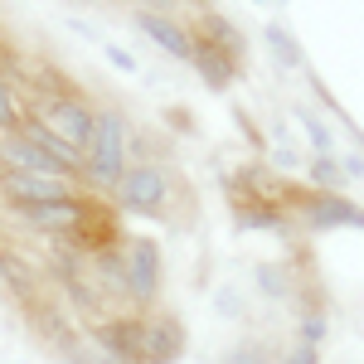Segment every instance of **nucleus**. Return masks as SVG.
<instances>
[{
    "instance_id": "cd10ccee",
    "label": "nucleus",
    "mask_w": 364,
    "mask_h": 364,
    "mask_svg": "<svg viewBox=\"0 0 364 364\" xmlns=\"http://www.w3.org/2000/svg\"><path fill=\"white\" fill-rule=\"evenodd\" d=\"M340 170H345V180H350V175H360V180H364V156H345Z\"/></svg>"
},
{
    "instance_id": "dca6fc26",
    "label": "nucleus",
    "mask_w": 364,
    "mask_h": 364,
    "mask_svg": "<svg viewBox=\"0 0 364 364\" xmlns=\"http://www.w3.org/2000/svg\"><path fill=\"white\" fill-rule=\"evenodd\" d=\"M238 180L248 185V195H243V199H262V204H282V199H287V180L272 175L267 166H243V170H238Z\"/></svg>"
},
{
    "instance_id": "423d86ee",
    "label": "nucleus",
    "mask_w": 364,
    "mask_h": 364,
    "mask_svg": "<svg viewBox=\"0 0 364 364\" xmlns=\"http://www.w3.org/2000/svg\"><path fill=\"white\" fill-rule=\"evenodd\" d=\"M296 209L301 214V224L311 228H364V209L360 204H350L345 195H316V190H287L282 199V209Z\"/></svg>"
},
{
    "instance_id": "7ed1b4c3",
    "label": "nucleus",
    "mask_w": 364,
    "mask_h": 364,
    "mask_svg": "<svg viewBox=\"0 0 364 364\" xmlns=\"http://www.w3.org/2000/svg\"><path fill=\"white\" fill-rule=\"evenodd\" d=\"M29 117H34V122H44V127H49L63 146H73L78 156L92 146L97 107L87 102L83 92H63V97H49V102H34V107H29Z\"/></svg>"
},
{
    "instance_id": "f257e3e1",
    "label": "nucleus",
    "mask_w": 364,
    "mask_h": 364,
    "mask_svg": "<svg viewBox=\"0 0 364 364\" xmlns=\"http://www.w3.org/2000/svg\"><path fill=\"white\" fill-rule=\"evenodd\" d=\"M127 141H132V122L117 107H97V127H92V146L83 151V180L87 190H117L122 170H127Z\"/></svg>"
},
{
    "instance_id": "9b49d317",
    "label": "nucleus",
    "mask_w": 364,
    "mask_h": 364,
    "mask_svg": "<svg viewBox=\"0 0 364 364\" xmlns=\"http://www.w3.org/2000/svg\"><path fill=\"white\" fill-rule=\"evenodd\" d=\"M25 316H29V326H34V336L44 340V345H49V350H54L58 360H63V355H68V350H73V345H78V331H73V321H68V311L58 306L54 296H44V301H34V306H25Z\"/></svg>"
},
{
    "instance_id": "2eb2a0df",
    "label": "nucleus",
    "mask_w": 364,
    "mask_h": 364,
    "mask_svg": "<svg viewBox=\"0 0 364 364\" xmlns=\"http://www.w3.org/2000/svg\"><path fill=\"white\" fill-rule=\"evenodd\" d=\"M233 219L238 228H287V209L282 204H262V199H233Z\"/></svg>"
},
{
    "instance_id": "f03ea898",
    "label": "nucleus",
    "mask_w": 364,
    "mask_h": 364,
    "mask_svg": "<svg viewBox=\"0 0 364 364\" xmlns=\"http://www.w3.org/2000/svg\"><path fill=\"white\" fill-rule=\"evenodd\" d=\"M112 195H117V209H122V214L161 219L170 209V195H175V175H170L166 166H127Z\"/></svg>"
},
{
    "instance_id": "4468645a",
    "label": "nucleus",
    "mask_w": 364,
    "mask_h": 364,
    "mask_svg": "<svg viewBox=\"0 0 364 364\" xmlns=\"http://www.w3.org/2000/svg\"><path fill=\"white\" fill-rule=\"evenodd\" d=\"M195 39H204V44H214V49H224L228 58H238L243 63V34L233 29V20H228L224 10H214V5H204L195 15V29H190Z\"/></svg>"
},
{
    "instance_id": "0eeeda50",
    "label": "nucleus",
    "mask_w": 364,
    "mask_h": 364,
    "mask_svg": "<svg viewBox=\"0 0 364 364\" xmlns=\"http://www.w3.org/2000/svg\"><path fill=\"white\" fill-rule=\"evenodd\" d=\"M0 170H10V175H39V180H68V185H78V175L68 166H58L54 156H44L39 146H29L20 132L15 136H0Z\"/></svg>"
},
{
    "instance_id": "393cba45",
    "label": "nucleus",
    "mask_w": 364,
    "mask_h": 364,
    "mask_svg": "<svg viewBox=\"0 0 364 364\" xmlns=\"http://www.w3.org/2000/svg\"><path fill=\"white\" fill-rule=\"evenodd\" d=\"M272 166H277V170H296V166H301V156H296L287 141H277V146H272Z\"/></svg>"
},
{
    "instance_id": "5701e85b",
    "label": "nucleus",
    "mask_w": 364,
    "mask_h": 364,
    "mask_svg": "<svg viewBox=\"0 0 364 364\" xmlns=\"http://www.w3.org/2000/svg\"><path fill=\"white\" fill-rule=\"evenodd\" d=\"M224 364H267V350L257 345V340H248V345H238V350H228Z\"/></svg>"
},
{
    "instance_id": "a878e982",
    "label": "nucleus",
    "mask_w": 364,
    "mask_h": 364,
    "mask_svg": "<svg viewBox=\"0 0 364 364\" xmlns=\"http://www.w3.org/2000/svg\"><path fill=\"white\" fill-rule=\"evenodd\" d=\"M277 364H321V350H306V345H291Z\"/></svg>"
},
{
    "instance_id": "4be33fe9",
    "label": "nucleus",
    "mask_w": 364,
    "mask_h": 364,
    "mask_svg": "<svg viewBox=\"0 0 364 364\" xmlns=\"http://www.w3.org/2000/svg\"><path fill=\"white\" fill-rule=\"evenodd\" d=\"M267 44H272V54H277L287 68H301V49H296V39L282 25H267Z\"/></svg>"
},
{
    "instance_id": "6e6552de",
    "label": "nucleus",
    "mask_w": 364,
    "mask_h": 364,
    "mask_svg": "<svg viewBox=\"0 0 364 364\" xmlns=\"http://www.w3.org/2000/svg\"><path fill=\"white\" fill-rule=\"evenodd\" d=\"M78 195V185L68 180H39V175H10L0 170V204L5 209H25V204H58V199Z\"/></svg>"
},
{
    "instance_id": "39448f33",
    "label": "nucleus",
    "mask_w": 364,
    "mask_h": 364,
    "mask_svg": "<svg viewBox=\"0 0 364 364\" xmlns=\"http://www.w3.org/2000/svg\"><path fill=\"white\" fill-rule=\"evenodd\" d=\"M141 321L136 311L127 316V311H117V316H102V321H92L87 326V345L102 355V360H112V364H141Z\"/></svg>"
},
{
    "instance_id": "f3484780",
    "label": "nucleus",
    "mask_w": 364,
    "mask_h": 364,
    "mask_svg": "<svg viewBox=\"0 0 364 364\" xmlns=\"http://www.w3.org/2000/svg\"><path fill=\"white\" fill-rule=\"evenodd\" d=\"M29 122V102L15 92V83L0 73V136H15L20 127Z\"/></svg>"
},
{
    "instance_id": "b1692460",
    "label": "nucleus",
    "mask_w": 364,
    "mask_h": 364,
    "mask_svg": "<svg viewBox=\"0 0 364 364\" xmlns=\"http://www.w3.org/2000/svg\"><path fill=\"white\" fill-rule=\"evenodd\" d=\"M102 54H107V63H112L117 73H136V68H141L136 54H132V49H122V44H102Z\"/></svg>"
},
{
    "instance_id": "1a4fd4ad",
    "label": "nucleus",
    "mask_w": 364,
    "mask_h": 364,
    "mask_svg": "<svg viewBox=\"0 0 364 364\" xmlns=\"http://www.w3.org/2000/svg\"><path fill=\"white\" fill-rule=\"evenodd\" d=\"M0 282L15 291L20 306H34V301L49 296V277L39 267V257H25V252H15V248H0Z\"/></svg>"
},
{
    "instance_id": "aec40b11",
    "label": "nucleus",
    "mask_w": 364,
    "mask_h": 364,
    "mask_svg": "<svg viewBox=\"0 0 364 364\" xmlns=\"http://www.w3.org/2000/svg\"><path fill=\"white\" fill-rule=\"evenodd\" d=\"M296 122H301V132L311 136V151H316V156H336V136H331V127H321L311 112H296Z\"/></svg>"
},
{
    "instance_id": "ddd939ff",
    "label": "nucleus",
    "mask_w": 364,
    "mask_h": 364,
    "mask_svg": "<svg viewBox=\"0 0 364 364\" xmlns=\"http://www.w3.org/2000/svg\"><path fill=\"white\" fill-rule=\"evenodd\" d=\"M190 39H195V34H190ZM190 63H195L199 83L209 87V92H228V87H233V78L243 73V68H238V58H228L224 49H214V44H204V39H195Z\"/></svg>"
},
{
    "instance_id": "bb28decb",
    "label": "nucleus",
    "mask_w": 364,
    "mask_h": 364,
    "mask_svg": "<svg viewBox=\"0 0 364 364\" xmlns=\"http://www.w3.org/2000/svg\"><path fill=\"white\" fill-rule=\"evenodd\" d=\"M219 311H224V316H238V291H233V287L219 291Z\"/></svg>"
},
{
    "instance_id": "20e7f679",
    "label": "nucleus",
    "mask_w": 364,
    "mask_h": 364,
    "mask_svg": "<svg viewBox=\"0 0 364 364\" xmlns=\"http://www.w3.org/2000/svg\"><path fill=\"white\" fill-rule=\"evenodd\" d=\"M122 267H127V301L136 306V316H151L156 296H161V243L156 238H127Z\"/></svg>"
},
{
    "instance_id": "412c9836",
    "label": "nucleus",
    "mask_w": 364,
    "mask_h": 364,
    "mask_svg": "<svg viewBox=\"0 0 364 364\" xmlns=\"http://www.w3.org/2000/svg\"><path fill=\"white\" fill-rule=\"evenodd\" d=\"M257 287H262V291H267L272 301H282V296L291 291V277L282 272L277 262H257Z\"/></svg>"
},
{
    "instance_id": "9d476101",
    "label": "nucleus",
    "mask_w": 364,
    "mask_h": 364,
    "mask_svg": "<svg viewBox=\"0 0 364 364\" xmlns=\"http://www.w3.org/2000/svg\"><path fill=\"white\" fill-rule=\"evenodd\" d=\"M141 364H175L185 355V326L175 316H141Z\"/></svg>"
},
{
    "instance_id": "f8f14e48",
    "label": "nucleus",
    "mask_w": 364,
    "mask_h": 364,
    "mask_svg": "<svg viewBox=\"0 0 364 364\" xmlns=\"http://www.w3.org/2000/svg\"><path fill=\"white\" fill-rule=\"evenodd\" d=\"M136 25L146 29V39L151 44H161L170 58H180V63H190V54H195V39H190V25H180L170 10H136Z\"/></svg>"
},
{
    "instance_id": "a211bd4d",
    "label": "nucleus",
    "mask_w": 364,
    "mask_h": 364,
    "mask_svg": "<svg viewBox=\"0 0 364 364\" xmlns=\"http://www.w3.org/2000/svg\"><path fill=\"white\" fill-rule=\"evenodd\" d=\"M306 180H311L316 195H340V190H345V170H340L336 156H311Z\"/></svg>"
},
{
    "instance_id": "6ab92c4d",
    "label": "nucleus",
    "mask_w": 364,
    "mask_h": 364,
    "mask_svg": "<svg viewBox=\"0 0 364 364\" xmlns=\"http://www.w3.org/2000/svg\"><path fill=\"white\" fill-rule=\"evenodd\" d=\"M296 345H306V350H321V345H326V311L316 306V301L301 311V326H296Z\"/></svg>"
}]
</instances>
